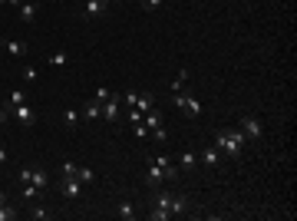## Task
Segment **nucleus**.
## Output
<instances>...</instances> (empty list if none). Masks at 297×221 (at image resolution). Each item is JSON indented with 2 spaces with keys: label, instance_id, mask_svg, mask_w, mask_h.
<instances>
[{
  "label": "nucleus",
  "instance_id": "7",
  "mask_svg": "<svg viewBox=\"0 0 297 221\" xmlns=\"http://www.w3.org/2000/svg\"><path fill=\"white\" fill-rule=\"evenodd\" d=\"M106 10H109V0H86V3H83V17H86V20H96V17H102Z\"/></svg>",
  "mask_w": 297,
  "mask_h": 221
},
{
  "label": "nucleus",
  "instance_id": "23",
  "mask_svg": "<svg viewBox=\"0 0 297 221\" xmlns=\"http://www.w3.org/2000/svg\"><path fill=\"white\" fill-rule=\"evenodd\" d=\"M30 218L33 221H46V218H50V211H46L43 205H33V208H30Z\"/></svg>",
  "mask_w": 297,
  "mask_h": 221
},
{
  "label": "nucleus",
  "instance_id": "21",
  "mask_svg": "<svg viewBox=\"0 0 297 221\" xmlns=\"http://www.w3.org/2000/svg\"><path fill=\"white\" fill-rule=\"evenodd\" d=\"M188 83V69H178L175 79H172V93H182V86Z\"/></svg>",
  "mask_w": 297,
  "mask_h": 221
},
{
  "label": "nucleus",
  "instance_id": "17",
  "mask_svg": "<svg viewBox=\"0 0 297 221\" xmlns=\"http://www.w3.org/2000/svg\"><path fill=\"white\" fill-rule=\"evenodd\" d=\"M195 162H198V155H195V152H188V149L178 155V165L185 168V172H192V168H195Z\"/></svg>",
  "mask_w": 297,
  "mask_h": 221
},
{
  "label": "nucleus",
  "instance_id": "14",
  "mask_svg": "<svg viewBox=\"0 0 297 221\" xmlns=\"http://www.w3.org/2000/svg\"><path fill=\"white\" fill-rule=\"evenodd\" d=\"M99 116H102V102L99 99H89V102H83V119H99Z\"/></svg>",
  "mask_w": 297,
  "mask_h": 221
},
{
  "label": "nucleus",
  "instance_id": "6",
  "mask_svg": "<svg viewBox=\"0 0 297 221\" xmlns=\"http://www.w3.org/2000/svg\"><path fill=\"white\" fill-rule=\"evenodd\" d=\"M119 106H122V96H119V93H112L109 99L102 102V116H106V122H119Z\"/></svg>",
  "mask_w": 297,
  "mask_h": 221
},
{
  "label": "nucleus",
  "instance_id": "24",
  "mask_svg": "<svg viewBox=\"0 0 297 221\" xmlns=\"http://www.w3.org/2000/svg\"><path fill=\"white\" fill-rule=\"evenodd\" d=\"M36 195H40V188H36V185H30V182H27V185H23V198H27V201H33V198H36Z\"/></svg>",
  "mask_w": 297,
  "mask_h": 221
},
{
  "label": "nucleus",
  "instance_id": "35",
  "mask_svg": "<svg viewBox=\"0 0 297 221\" xmlns=\"http://www.w3.org/2000/svg\"><path fill=\"white\" fill-rule=\"evenodd\" d=\"M0 3H7V7H20L23 0H0Z\"/></svg>",
  "mask_w": 297,
  "mask_h": 221
},
{
  "label": "nucleus",
  "instance_id": "19",
  "mask_svg": "<svg viewBox=\"0 0 297 221\" xmlns=\"http://www.w3.org/2000/svg\"><path fill=\"white\" fill-rule=\"evenodd\" d=\"M20 20L23 23H33V20H36V3H20Z\"/></svg>",
  "mask_w": 297,
  "mask_h": 221
},
{
  "label": "nucleus",
  "instance_id": "30",
  "mask_svg": "<svg viewBox=\"0 0 297 221\" xmlns=\"http://www.w3.org/2000/svg\"><path fill=\"white\" fill-rule=\"evenodd\" d=\"M109 96H112V89H106V86H99V89H96V99H99V102H106Z\"/></svg>",
  "mask_w": 297,
  "mask_h": 221
},
{
  "label": "nucleus",
  "instance_id": "4",
  "mask_svg": "<svg viewBox=\"0 0 297 221\" xmlns=\"http://www.w3.org/2000/svg\"><path fill=\"white\" fill-rule=\"evenodd\" d=\"M238 129L244 132V139H254V142H258V139L264 135V126H261V119H258V116H244Z\"/></svg>",
  "mask_w": 297,
  "mask_h": 221
},
{
  "label": "nucleus",
  "instance_id": "31",
  "mask_svg": "<svg viewBox=\"0 0 297 221\" xmlns=\"http://www.w3.org/2000/svg\"><path fill=\"white\" fill-rule=\"evenodd\" d=\"M162 3H165V0H142V7H145V10H159Z\"/></svg>",
  "mask_w": 297,
  "mask_h": 221
},
{
  "label": "nucleus",
  "instance_id": "2",
  "mask_svg": "<svg viewBox=\"0 0 297 221\" xmlns=\"http://www.w3.org/2000/svg\"><path fill=\"white\" fill-rule=\"evenodd\" d=\"M23 182V185H27V182H30V185H36L40 188V191H46V188H50V172H46V168H20V175H17Z\"/></svg>",
  "mask_w": 297,
  "mask_h": 221
},
{
  "label": "nucleus",
  "instance_id": "28",
  "mask_svg": "<svg viewBox=\"0 0 297 221\" xmlns=\"http://www.w3.org/2000/svg\"><path fill=\"white\" fill-rule=\"evenodd\" d=\"M149 135H152V139H155V142H159V145H162V142H168V132H165L162 126H159V129H152V132H149Z\"/></svg>",
  "mask_w": 297,
  "mask_h": 221
},
{
  "label": "nucleus",
  "instance_id": "22",
  "mask_svg": "<svg viewBox=\"0 0 297 221\" xmlns=\"http://www.w3.org/2000/svg\"><path fill=\"white\" fill-rule=\"evenodd\" d=\"M17 215H20V211L13 208V205H0V221H13Z\"/></svg>",
  "mask_w": 297,
  "mask_h": 221
},
{
  "label": "nucleus",
  "instance_id": "33",
  "mask_svg": "<svg viewBox=\"0 0 297 221\" xmlns=\"http://www.w3.org/2000/svg\"><path fill=\"white\" fill-rule=\"evenodd\" d=\"M23 79H27V83H33V79H36V69L27 66V69H23Z\"/></svg>",
  "mask_w": 297,
  "mask_h": 221
},
{
  "label": "nucleus",
  "instance_id": "20",
  "mask_svg": "<svg viewBox=\"0 0 297 221\" xmlns=\"http://www.w3.org/2000/svg\"><path fill=\"white\" fill-rule=\"evenodd\" d=\"M116 215H119L122 221H132V218H135V211H132V201H119V208H116Z\"/></svg>",
  "mask_w": 297,
  "mask_h": 221
},
{
  "label": "nucleus",
  "instance_id": "11",
  "mask_svg": "<svg viewBox=\"0 0 297 221\" xmlns=\"http://www.w3.org/2000/svg\"><path fill=\"white\" fill-rule=\"evenodd\" d=\"M155 162L162 165V172H165V182H178V168L172 165V158H168V155H159Z\"/></svg>",
  "mask_w": 297,
  "mask_h": 221
},
{
  "label": "nucleus",
  "instance_id": "27",
  "mask_svg": "<svg viewBox=\"0 0 297 221\" xmlns=\"http://www.w3.org/2000/svg\"><path fill=\"white\" fill-rule=\"evenodd\" d=\"M63 122H66V126H76V122H79V112L76 109H66L63 112Z\"/></svg>",
  "mask_w": 297,
  "mask_h": 221
},
{
  "label": "nucleus",
  "instance_id": "29",
  "mask_svg": "<svg viewBox=\"0 0 297 221\" xmlns=\"http://www.w3.org/2000/svg\"><path fill=\"white\" fill-rule=\"evenodd\" d=\"M149 218H152V221H168L172 215H168V211H162V208H155V211H149Z\"/></svg>",
  "mask_w": 297,
  "mask_h": 221
},
{
  "label": "nucleus",
  "instance_id": "16",
  "mask_svg": "<svg viewBox=\"0 0 297 221\" xmlns=\"http://www.w3.org/2000/svg\"><path fill=\"white\" fill-rule=\"evenodd\" d=\"M3 50L10 56H23L27 53V46H23V40H3Z\"/></svg>",
  "mask_w": 297,
  "mask_h": 221
},
{
  "label": "nucleus",
  "instance_id": "3",
  "mask_svg": "<svg viewBox=\"0 0 297 221\" xmlns=\"http://www.w3.org/2000/svg\"><path fill=\"white\" fill-rule=\"evenodd\" d=\"M60 195H63L66 201H76L79 195H83V185H79V178L76 175H63V182H60Z\"/></svg>",
  "mask_w": 297,
  "mask_h": 221
},
{
  "label": "nucleus",
  "instance_id": "9",
  "mask_svg": "<svg viewBox=\"0 0 297 221\" xmlns=\"http://www.w3.org/2000/svg\"><path fill=\"white\" fill-rule=\"evenodd\" d=\"M168 211H172V218H175V215H185L188 211V198L172 191V195H168Z\"/></svg>",
  "mask_w": 297,
  "mask_h": 221
},
{
  "label": "nucleus",
  "instance_id": "38",
  "mask_svg": "<svg viewBox=\"0 0 297 221\" xmlns=\"http://www.w3.org/2000/svg\"><path fill=\"white\" fill-rule=\"evenodd\" d=\"M23 3H33V0H23Z\"/></svg>",
  "mask_w": 297,
  "mask_h": 221
},
{
  "label": "nucleus",
  "instance_id": "37",
  "mask_svg": "<svg viewBox=\"0 0 297 221\" xmlns=\"http://www.w3.org/2000/svg\"><path fill=\"white\" fill-rule=\"evenodd\" d=\"M0 205H7V195H3V191H0Z\"/></svg>",
  "mask_w": 297,
  "mask_h": 221
},
{
  "label": "nucleus",
  "instance_id": "36",
  "mask_svg": "<svg viewBox=\"0 0 297 221\" xmlns=\"http://www.w3.org/2000/svg\"><path fill=\"white\" fill-rule=\"evenodd\" d=\"M3 162H7V149L0 145V165H3Z\"/></svg>",
  "mask_w": 297,
  "mask_h": 221
},
{
  "label": "nucleus",
  "instance_id": "5",
  "mask_svg": "<svg viewBox=\"0 0 297 221\" xmlns=\"http://www.w3.org/2000/svg\"><path fill=\"white\" fill-rule=\"evenodd\" d=\"M172 96H175V106H182L188 116H201V102L195 96H188V93H172Z\"/></svg>",
  "mask_w": 297,
  "mask_h": 221
},
{
  "label": "nucleus",
  "instance_id": "25",
  "mask_svg": "<svg viewBox=\"0 0 297 221\" xmlns=\"http://www.w3.org/2000/svg\"><path fill=\"white\" fill-rule=\"evenodd\" d=\"M66 60H69L66 53H50V66H66Z\"/></svg>",
  "mask_w": 297,
  "mask_h": 221
},
{
  "label": "nucleus",
  "instance_id": "13",
  "mask_svg": "<svg viewBox=\"0 0 297 221\" xmlns=\"http://www.w3.org/2000/svg\"><path fill=\"white\" fill-rule=\"evenodd\" d=\"M132 106H135V109L145 116V112L155 106V96H152V93H135V102H132Z\"/></svg>",
  "mask_w": 297,
  "mask_h": 221
},
{
  "label": "nucleus",
  "instance_id": "26",
  "mask_svg": "<svg viewBox=\"0 0 297 221\" xmlns=\"http://www.w3.org/2000/svg\"><path fill=\"white\" fill-rule=\"evenodd\" d=\"M23 102H27L23 89H13V93H10V106H23Z\"/></svg>",
  "mask_w": 297,
  "mask_h": 221
},
{
  "label": "nucleus",
  "instance_id": "1",
  "mask_svg": "<svg viewBox=\"0 0 297 221\" xmlns=\"http://www.w3.org/2000/svg\"><path fill=\"white\" fill-rule=\"evenodd\" d=\"M244 142H248V139H244L241 129H218V132H215V149L225 152L228 158H238L241 149H244Z\"/></svg>",
  "mask_w": 297,
  "mask_h": 221
},
{
  "label": "nucleus",
  "instance_id": "34",
  "mask_svg": "<svg viewBox=\"0 0 297 221\" xmlns=\"http://www.w3.org/2000/svg\"><path fill=\"white\" fill-rule=\"evenodd\" d=\"M7 119H10V109H0V126H3Z\"/></svg>",
  "mask_w": 297,
  "mask_h": 221
},
{
  "label": "nucleus",
  "instance_id": "12",
  "mask_svg": "<svg viewBox=\"0 0 297 221\" xmlns=\"http://www.w3.org/2000/svg\"><path fill=\"white\" fill-rule=\"evenodd\" d=\"M198 162H205V165H208V168H215V165H218V162H221V152H218V149H215V145H205V152L198 155Z\"/></svg>",
  "mask_w": 297,
  "mask_h": 221
},
{
  "label": "nucleus",
  "instance_id": "18",
  "mask_svg": "<svg viewBox=\"0 0 297 221\" xmlns=\"http://www.w3.org/2000/svg\"><path fill=\"white\" fill-rule=\"evenodd\" d=\"M76 178L83 182V185H93V182H96V172L86 168V165H76Z\"/></svg>",
  "mask_w": 297,
  "mask_h": 221
},
{
  "label": "nucleus",
  "instance_id": "32",
  "mask_svg": "<svg viewBox=\"0 0 297 221\" xmlns=\"http://www.w3.org/2000/svg\"><path fill=\"white\" fill-rule=\"evenodd\" d=\"M60 172H63V175H76V165H73V162H63V168H60Z\"/></svg>",
  "mask_w": 297,
  "mask_h": 221
},
{
  "label": "nucleus",
  "instance_id": "8",
  "mask_svg": "<svg viewBox=\"0 0 297 221\" xmlns=\"http://www.w3.org/2000/svg\"><path fill=\"white\" fill-rule=\"evenodd\" d=\"M10 112L17 116V122H20V126H33V122H36V112H33L27 102H23V106H10Z\"/></svg>",
  "mask_w": 297,
  "mask_h": 221
},
{
  "label": "nucleus",
  "instance_id": "15",
  "mask_svg": "<svg viewBox=\"0 0 297 221\" xmlns=\"http://www.w3.org/2000/svg\"><path fill=\"white\" fill-rule=\"evenodd\" d=\"M142 122H145V129L152 132V129H159V126H162V112H159V109L152 106V109H149V112L142 116Z\"/></svg>",
  "mask_w": 297,
  "mask_h": 221
},
{
  "label": "nucleus",
  "instance_id": "10",
  "mask_svg": "<svg viewBox=\"0 0 297 221\" xmlns=\"http://www.w3.org/2000/svg\"><path fill=\"white\" fill-rule=\"evenodd\" d=\"M145 178H149V185H159V182H165V172H162V165H159L155 158H149V168H145Z\"/></svg>",
  "mask_w": 297,
  "mask_h": 221
}]
</instances>
